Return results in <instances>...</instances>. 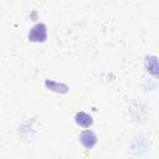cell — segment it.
I'll return each mask as SVG.
<instances>
[{"instance_id": "3", "label": "cell", "mask_w": 159, "mask_h": 159, "mask_svg": "<svg viewBox=\"0 0 159 159\" xmlns=\"http://www.w3.org/2000/svg\"><path fill=\"white\" fill-rule=\"evenodd\" d=\"M75 120H76V123H77L78 125L84 127V128L89 127V125L93 123L92 117H91V116H88V114H87V113H84V112H77V113H76V116H75Z\"/></svg>"}, {"instance_id": "1", "label": "cell", "mask_w": 159, "mask_h": 159, "mask_svg": "<svg viewBox=\"0 0 159 159\" xmlns=\"http://www.w3.org/2000/svg\"><path fill=\"white\" fill-rule=\"evenodd\" d=\"M46 37H47V29L46 25L42 22L34 25L29 32V40L32 42H43Z\"/></svg>"}, {"instance_id": "2", "label": "cell", "mask_w": 159, "mask_h": 159, "mask_svg": "<svg viewBox=\"0 0 159 159\" xmlns=\"http://www.w3.org/2000/svg\"><path fill=\"white\" fill-rule=\"evenodd\" d=\"M80 140L86 148L91 149L97 143V137L92 130H84V132H82L80 134Z\"/></svg>"}]
</instances>
